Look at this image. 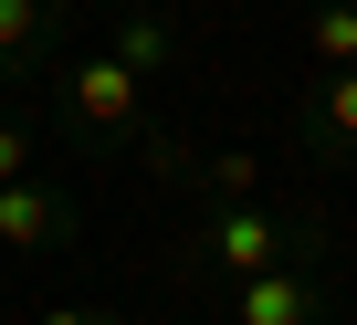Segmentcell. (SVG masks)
<instances>
[{"label": "cell", "mask_w": 357, "mask_h": 325, "mask_svg": "<svg viewBox=\"0 0 357 325\" xmlns=\"http://www.w3.org/2000/svg\"><path fill=\"white\" fill-rule=\"evenodd\" d=\"M326 252H336V231H326L315 200H231V210H200V231L178 241V273L252 283V273H273V262L326 273Z\"/></svg>", "instance_id": "obj_1"}, {"label": "cell", "mask_w": 357, "mask_h": 325, "mask_svg": "<svg viewBox=\"0 0 357 325\" xmlns=\"http://www.w3.org/2000/svg\"><path fill=\"white\" fill-rule=\"evenodd\" d=\"M53 116L84 136V147H105V157H147V84L116 63V53H53Z\"/></svg>", "instance_id": "obj_2"}, {"label": "cell", "mask_w": 357, "mask_h": 325, "mask_svg": "<svg viewBox=\"0 0 357 325\" xmlns=\"http://www.w3.org/2000/svg\"><path fill=\"white\" fill-rule=\"evenodd\" d=\"M84 241V200L32 168V179H0V252H74Z\"/></svg>", "instance_id": "obj_3"}, {"label": "cell", "mask_w": 357, "mask_h": 325, "mask_svg": "<svg viewBox=\"0 0 357 325\" xmlns=\"http://www.w3.org/2000/svg\"><path fill=\"white\" fill-rule=\"evenodd\" d=\"M326 315H336L326 273H305V262H273V273L231 283V315H221V325H326Z\"/></svg>", "instance_id": "obj_4"}, {"label": "cell", "mask_w": 357, "mask_h": 325, "mask_svg": "<svg viewBox=\"0 0 357 325\" xmlns=\"http://www.w3.org/2000/svg\"><path fill=\"white\" fill-rule=\"evenodd\" d=\"M63 22H74V0H0V84H11V95L53 74Z\"/></svg>", "instance_id": "obj_5"}, {"label": "cell", "mask_w": 357, "mask_h": 325, "mask_svg": "<svg viewBox=\"0 0 357 325\" xmlns=\"http://www.w3.org/2000/svg\"><path fill=\"white\" fill-rule=\"evenodd\" d=\"M294 136L357 168V63H336L326 84H305V105H294Z\"/></svg>", "instance_id": "obj_6"}, {"label": "cell", "mask_w": 357, "mask_h": 325, "mask_svg": "<svg viewBox=\"0 0 357 325\" xmlns=\"http://www.w3.org/2000/svg\"><path fill=\"white\" fill-rule=\"evenodd\" d=\"M305 53L336 74V63H357V0H315L305 11Z\"/></svg>", "instance_id": "obj_7"}, {"label": "cell", "mask_w": 357, "mask_h": 325, "mask_svg": "<svg viewBox=\"0 0 357 325\" xmlns=\"http://www.w3.org/2000/svg\"><path fill=\"white\" fill-rule=\"evenodd\" d=\"M43 168V116H0V179H32Z\"/></svg>", "instance_id": "obj_8"}, {"label": "cell", "mask_w": 357, "mask_h": 325, "mask_svg": "<svg viewBox=\"0 0 357 325\" xmlns=\"http://www.w3.org/2000/svg\"><path fill=\"white\" fill-rule=\"evenodd\" d=\"M32 325H126L116 304H53V315H32Z\"/></svg>", "instance_id": "obj_9"}]
</instances>
